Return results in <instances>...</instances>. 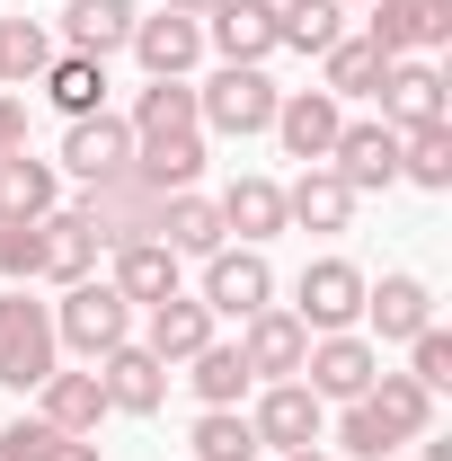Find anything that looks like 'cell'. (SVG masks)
<instances>
[{
	"label": "cell",
	"mask_w": 452,
	"mask_h": 461,
	"mask_svg": "<svg viewBox=\"0 0 452 461\" xmlns=\"http://www.w3.org/2000/svg\"><path fill=\"white\" fill-rule=\"evenodd\" d=\"M399 177L426 186V195H444V186H452V124H417V133H399Z\"/></svg>",
	"instance_id": "36"
},
{
	"label": "cell",
	"mask_w": 452,
	"mask_h": 461,
	"mask_svg": "<svg viewBox=\"0 0 452 461\" xmlns=\"http://www.w3.org/2000/svg\"><path fill=\"white\" fill-rule=\"evenodd\" d=\"M0 222H9V213H0Z\"/></svg>",
	"instance_id": "46"
},
{
	"label": "cell",
	"mask_w": 452,
	"mask_h": 461,
	"mask_svg": "<svg viewBox=\"0 0 452 461\" xmlns=\"http://www.w3.org/2000/svg\"><path fill=\"white\" fill-rule=\"evenodd\" d=\"M364 400L382 408V426H391L399 444L435 435V391H426V382H408V373H373V391H364Z\"/></svg>",
	"instance_id": "32"
},
{
	"label": "cell",
	"mask_w": 452,
	"mask_h": 461,
	"mask_svg": "<svg viewBox=\"0 0 452 461\" xmlns=\"http://www.w3.org/2000/svg\"><path fill=\"white\" fill-rule=\"evenodd\" d=\"M329 169H338L355 195H382V186H399V133L382 115H346L338 142H329Z\"/></svg>",
	"instance_id": "11"
},
{
	"label": "cell",
	"mask_w": 452,
	"mask_h": 461,
	"mask_svg": "<svg viewBox=\"0 0 452 461\" xmlns=\"http://www.w3.org/2000/svg\"><path fill=\"white\" fill-rule=\"evenodd\" d=\"M133 142H160V133H195V80H151L133 98Z\"/></svg>",
	"instance_id": "33"
},
{
	"label": "cell",
	"mask_w": 452,
	"mask_h": 461,
	"mask_svg": "<svg viewBox=\"0 0 452 461\" xmlns=\"http://www.w3.org/2000/svg\"><path fill=\"white\" fill-rule=\"evenodd\" d=\"M355 204H364V195L320 160V169H302L293 186H284V230H346V222H355Z\"/></svg>",
	"instance_id": "20"
},
{
	"label": "cell",
	"mask_w": 452,
	"mask_h": 461,
	"mask_svg": "<svg viewBox=\"0 0 452 461\" xmlns=\"http://www.w3.org/2000/svg\"><path fill=\"white\" fill-rule=\"evenodd\" d=\"M54 54V18H0V89H36Z\"/></svg>",
	"instance_id": "29"
},
{
	"label": "cell",
	"mask_w": 452,
	"mask_h": 461,
	"mask_svg": "<svg viewBox=\"0 0 452 461\" xmlns=\"http://www.w3.org/2000/svg\"><path fill=\"white\" fill-rule=\"evenodd\" d=\"M62 204V169L36 160V151H0V213L9 222H45Z\"/></svg>",
	"instance_id": "24"
},
{
	"label": "cell",
	"mask_w": 452,
	"mask_h": 461,
	"mask_svg": "<svg viewBox=\"0 0 452 461\" xmlns=\"http://www.w3.org/2000/svg\"><path fill=\"white\" fill-rule=\"evenodd\" d=\"M0 151H27V98L0 89Z\"/></svg>",
	"instance_id": "41"
},
{
	"label": "cell",
	"mask_w": 452,
	"mask_h": 461,
	"mask_svg": "<svg viewBox=\"0 0 452 461\" xmlns=\"http://www.w3.org/2000/svg\"><path fill=\"white\" fill-rule=\"evenodd\" d=\"M71 186H107V177L133 169V124L124 115H80V124H62V160H54Z\"/></svg>",
	"instance_id": "8"
},
{
	"label": "cell",
	"mask_w": 452,
	"mask_h": 461,
	"mask_svg": "<svg viewBox=\"0 0 452 461\" xmlns=\"http://www.w3.org/2000/svg\"><path fill=\"white\" fill-rule=\"evenodd\" d=\"M320 89H329V98H373V89H382V54H373V45H364V36H338V45H329V54H320Z\"/></svg>",
	"instance_id": "35"
},
{
	"label": "cell",
	"mask_w": 452,
	"mask_h": 461,
	"mask_svg": "<svg viewBox=\"0 0 452 461\" xmlns=\"http://www.w3.org/2000/svg\"><path fill=\"white\" fill-rule=\"evenodd\" d=\"M36 89L54 98V115H62V124H80V115H98V107H107V62H89V54H54Z\"/></svg>",
	"instance_id": "27"
},
{
	"label": "cell",
	"mask_w": 452,
	"mask_h": 461,
	"mask_svg": "<svg viewBox=\"0 0 452 461\" xmlns=\"http://www.w3.org/2000/svg\"><path fill=\"white\" fill-rule=\"evenodd\" d=\"M133 62L151 80H186L204 62V18H177V9H142L133 18Z\"/></svg>",
	"instance_id": "16"
},
{
	"label": "cell",
	"mask_w": 452,
	"mask_h": 461,
	"mask_svg": "<svg viewBox=\"0 0 452 461\" xmlns=\"http://www.w3.org/2000/svg\"><path fill=\"white\" fill-rule=\"evenodd\" d=\"M98 382H107V408H124V417H160V400H169V364L142 338L107 346V355H98Z\"/></svg>",
	"instance_id": "15"
},
{
	"label": "cell",
	"mask_w": 452,
	"mask_h": 461,
	"mask_svg": "<svg viewBox=\"0 0 452 461\" xmlns=\"http://www.w3.org/2000/svg\"><path fill=\"white\" fill-rule=\"evenodd\" d=\"M133 0H62V18H54V45L62 54H89V62H107L133 45Z\"/></svg>",
	"instance_id": "18"
},
{
	"label": "cell",
	"mask_w": 452,
	"mask_h": 461,
	"mask_svg": "<svg viewBox=\"0 0 452 461\" xmlns=\"http://www.w3.org/2000/svg\"><path fill=\"white\" fill-rule=\"evenodd\" d=\"M213 213H222V230H240V249H267L284 230V186L249 169V177H231L222 195H213Z\"/></svg>",
	"instance_id": "22"
},
{
	"label": "cell",
	"mask_w": 452,
	"mask_h": 461,
	"mask_svg": "<svg viewBox=\"0 0 452 461\" xmlns=\"http://www.w3.org/2000/svg\"><path fill=\"white\" fill-rule=\"evenodd\" d=\"M160 9H177V18H213L222 0H160Z\"/></svg>",
	"instance_id": "42"
},
{
	"label": "cell",
	"mask_w": 452,
	"mask_h": 461,
	"mask_svg": "<svg viewBox=\"0 0 452 461\" xmlns=\"http://www.w3.org/2000/svg\"><path fill=\"white\" fill-rule=\"evenodd\" d=\"M338 124H346V107L329 98V89H284V98H276V124H267V133L284 142V160L320 169V160H329V142H338Z\"/></svg>",
	"instance_id": "13"
},
{
	"label": "cell",
	"mask_w": 452,
	"mask_h": 461,
	"mask_svg": "<svg viewBox=\"0 0 452 461\" xmlns=\"http://www.w3.org/2000/svg\"><path fill=\"white\" fill-rule=\"evenodd\" d=\"M408 382L452 391V329H417V338H408Z\"/></svg>",
	"instance_id": "40"
},
{
	"label": "cell",
	"mask_w": 452,
	"mask_h": 461,
	"mask_svg": "<svg viewBox=\"0 0 452 461\" xmlns=\"http://www.w3.org/2000/svg\"><path fill=\"white\" fill-rule=\"evenodd\" d=\"M98 249H133V240H160V186L142 169L107 177V186H80V204H71Z\"/></svg>",
	"instance_id": "2"
},
{
	"label": "cell",
	"mask_w": 452,
	"mask_h": 461,
	"mask_svg": "<svg viewBox=\"0 0 452 461\" xmlns=\"http://www.w3.org/2000/svg\"><path fill=\"white\" fill-rule=\"evenodd\" d=\"M195 461H258V426L240 408H204L195 417Z\"/></svg>",
	"instance_id": "37"
},
{
	"label": "cell",
	"mask_w": 452,
	"mask_h": 461,
	"mask_svg": "<svg viewBox=\"0 0 452 461\" xmlns=\"http://www.w3.org/2000/svg\"><path fill=\"white\" fill-rule=\"evenodd\" d=\"M417 444H426V461H452V444H444V435H417Z\"/></svg>",
	"instance_id": "43"
},
{
	"label": "cell",
	"mask_w": 452,
	"mask_h": 461,
	"mask_svg": "<svg viewBox=\"0 0 452 461\" xmlns=\"http://www.w3.org/2000/svg\"><path fill=\"white\" fill-rule=\"evenodd\" d=\"M107 258H115V276H107V285L124 293L133 311H151V302L186 293V285H177V267H186V258H177V249H160V240H133V249H107Z\"/></svg>",
	"instance_id": "23"
},
{
	"label": "cell",
	"mask_w": 452,
	"mask_h": 461,
	"mask_svg": "<svg viewBox=\"0 0 452 461\" xmlns=\"http://www.w3.org/2000/svg\"><path fill=\"white\" fill-rule=\"evenodd\" d=\"M249 426H258V453H311L320 426H329V400L311 382H267L258 408H249Z\"/></svg>",
	"instance_id": "10"
},
{
	"label": "cell",
	"mask_w": 452,
	"mask_h": 461,
	"mask_svg": "<svg viewBox=\"0 0 452 461\" xmlns=\"http://www.w3.org/2000/svg\"><path fill=\"white\" fill-rule=\"evenodd\" d=\"M0 461H98V435H54L45 417H9L0 426Z\"/></svg>",
	"instance_id": "34"
},
{
	"label": "cell",
	"mask_w": 452,
	"mask_h": 461,
	"mask_svg": "<svg viewBox=\"0 0 452 461\" xmlns=\"http://www.w3.org/2000/svg\"><path fill=\"white\" fill-rule=\"evenodd\" d=\"M195 302H204L213 320H258V311L276 302V267H267V249H213Z\"/></svg>",
	"instance_id": "9"
},
{
	"label": "cell",
	"mask_w": 452,
	"mask_h": 461,
	"mask_svg": "<svg viewBox=\"0 0 452 461\" xmlns=\"http://www.w3.org/2000/svg\"><path fill=\"white\" fill-rule=\"evenodd\" d=\"M204 54L267 71V62L284 54V45H276V0H222V9L204 18Z\"/></svg>",
	"instance_id": "14"
},
{
	"label": "cell",
	"mask_w": 452,
	"mask_h": 461,
	"mask_svg": "<svg viewBox=\"0 0 452 461\" xmlns=\"http://www.w3.org/2000/svg\"><path fill=\"white\" fill-rule=\"evenodd\" d=\"M338 453H355V461H391L399 435L382 426V408H373V400H346V417H338Z\"/></svg>",
	"instance_id": "38"
},
{
	"label": "cell",
	"mask_w": 452,
	"mask_h": 461,
	"mask_svg": "<svg viewBox=\"0 0 452 461\" xmlns=\"http://www.w3.org/2000/svg\"><path fill=\"white\" fill-rule=\"evenodd\" d=\"M80 276H98V240H89V222H80V213H71V204H54V213H45V276H36V285H80Z\"/></svg>",
	"instance_id": "28"
},
{
	"label": "cell",
	"mask_w": 452,
	"mask_h": 461,
	"mask_svg": "<svg viewBox=\"0 0 452 461\" xmlns=\"http://www.w3.org/2000/svg\"><path fill=\"white\" fill-rule=\"evenodd\" d=\"M142 346H151L160 364H186L195 346H213V311H204L195 293H169V302H151V329H142Z\"/></svg>",
	"instance_id": "26"
},
{
	"label": "cell",
	"mask_w": 452,
	"mask_h": 461,
	"mask_svg": "<svg viewBox=\"0 0 452 461\" xmlns=\"http://www.w3.org/2000/svg\"><path fill=\"white\" fill-rule=\"evenodd\" d=\"M284 461H329V453H284Z\"/></svg>",
	"instance_id": "44"
},
{
	"label": "cell",
	"mask_w": 452,
	"mask_h": 461,
	"mask_svg": "<svg viewBox=\"0 0 452 461\" xmlns=\"http://www.w3.org/2000/svg\"><path fill=\"white\" fill-rule=\"evenodd\" d=\"M62 364V338H54V302H36L27 285L0 293V391H36L45 373Z\"/></svg>",
	"instance_id": "1"
},
{
	"label": "cell",
	"mask_w": 452,
	"mask_h": 461,
	"mask_svg": "<svg viewBox=\"0 0 452 461\" xmlns=\"http://www.w3.org/2000/svg\"><path fill=\"white\" fill-rule=\"evenodd\" d=\"M302 355H311V329L293 320V311H258V320H240V364L258 373V382H302Z\"/></svg>",
	"instance_id": "17"
},
{
	"label": "cell",
	"mask_w": 452,
	"mask_h": 461,
	"mask_svg": "<svg viewBox=\"0 0 452 461\" xmlns=\"http://www.w3.org/2000/svg\"><path fill=\"white\" fill-rule=\"evenodd\" d=\"M364 45H373L382 62L444 54L452 45V0H364Z\"/></svg>",
	"instance_id": "6"
},
{
	"label": "cell",
	"mask_w": 452,
	"mask_h": 461,
	"mask_svg": "<svg viewBox=\"0 0 452 461\" xmlns=\"http://www.w3.org/2000/svg\"><path fill=\"white\" fill-rule=\"evenodd\" d=\"M276 98H284V89L267 80V71L222 62V71L195 89V124H204V133H231V142H249V133H267V124H276Z\"/></svg>",
	"instance_id": "4"
},
{
	"label": "cell",
	"mask_w": 452,
	"mask_h": 461,
	"mask_svg": "<svg viewBox=\"0 0 452 461\" xmlns=\"http://www.w3.org/2000/svg\"><path fill=\"white\" fill-rule=\"evenodd\" d=\"M36 417H45V426H54V435H98V426H107L115 408H107V382H98V364H89V373H45V382H36Z\"/></svg>",
	"instance_id": "19"
},
{
	"label": "cell",
	"mask_w": 452,
	"mask_h": 461,
	"mask_svg": "<svg viewBox=\"0 0 452 461\" xmlns=\"http://www.w3.org/2000/svg\"><path fill=\"white\" fill-rule=\"evenodd\" d=\"M364 320H373L382 346H408L417 329H435V293H426V276H382V285H364Z\"/></svg>",
	"instance_id": "21"
},
{
	"label": "cell",
	"mask_w": 452,
	"mask_h": 461,
	"mask_svg": "<svg viewBox=\"0 0 452 461\" xmlns=\"http://www.w3.org/2000/svg\"><path fill=\"white\" fill-rule=\"evenodd\" d=\"M186 382H195V400H204V408H240L249 391H258V373H249V364H240V346H222V338L186 355Z\"/></svg>",
	"instance_id": "31"
},
{
	"label": "cell",
	"mask_w": 452,
	"mask_h": 461,
	"mask_svg": "<svg viewBox=\"0 0 452 461\" xmlns=\"http://www.w3.org/2000/svg\"><path fill=\"white\" fill-rule=\"evenodd\" d=\"M373 373H382V346L355 338V329H338V338H311V355H302V382L320 391V400H364L373 391Z\"/></svg>",
	"instance_id": "12"
},
{
	"label": "cell",
	"mask_w": 452,
	"mask_h": 461,
	"mask_svg": "<svg viewBox=\"0 0 452 461\" xmlns=\"http://www.w3.org/2000/svg\"><path fill=\"white\" fill-rule=\"evenodd\" d=\"M346 9H364V0H346Z\"/></svg>",
	"instance_id": "45"
},
{
	"label": "cell",
	"mask_w": 452,
	"mask_h": 461,
	"mask_svg": "<svg viewBox=\"0 0 452 461\" xmlns=\"http://www.w3.org/2000/svg\"><path fill=\"white\" fill-rule=\"evenodd\" d=\"M160 249H177V258H213V249H231L222 213H213V195H195V186L160 195Z\"/></svg>",
	"instance_id": "25"
},
{
	"label": "cell",
	"mask_w": 452,
	"mask_h": 461,
	"mask_svg": "<svg viewBox=\"0 0 452 461\" xmlns=\"http://www.w3.org/2000/svg\"><path fill=\"white\" fill-rule=\"evenodd\" d=\"M346 36V0H276V45L284 54H329Z\"/></svg>",
	"instance_id": "30"
},
{
	"label": "cell",
	"mask_w": 452,
	"mask_h": 461,
	"mask_svg": "<svg viewBox=\"0 0 452 461\" xmlns=\"http://www.w3.org/2000/svg\"><path fill=\"white\" fill-rule=\"evenodd\" d=\"M382 124L391 133H417V124H452V98H444V62L435 54H399L382 62Z\"/></svg>",
	"instance_id": "7"
},
{
	"label": "cell",
	"mask_w": 452,
	"mask_h": 461,
	"mask_svg": "<svg viewBox=\"0 0 452 461\" xmlns=\"http://www.w3.org/2000/svg\"><path fill=\"white\" fill-rule=\"evenodd\" d=\"M0 276L9 285H36L45 276V222H0Z\"/></svg>",
	"instance_id": "39"
},
{
	"label": "cell",
	"mask_w": 452,
	"mask_h": 461,
	"mask_svg": "<svg viewBox=\"0 0 452 461\" xmlns=\"http://www.w3.org/2000/svg\"><path fill=\"white\" fill-rule=\"evenodd\" d=\"M364 267L355 258H311L302 267V285H293V320L311 329V338H338V329H355L364 320Z\"/></svg>",
	"instance_id": "5"
},
{
	"label": "cell",
	"mask_w": 452,
	"mask_h": 461,
	"mask_svg": "<svg viewBox=\"0 0 452 461\" xmlns=\"http://www.w3.org/2000/svg\"><path fill=\"white\" fill-rule=\"evenodd\" d=\"M54 338L71 346V355H107V346H124L133 338V302L107 285V276H80V285H62V302H54Z\"/></svg>",
	"instance_id": "3"
}]
</instances>
